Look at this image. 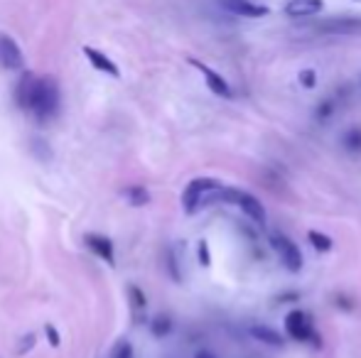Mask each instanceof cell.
Returning <instances> with one entry per match:
<instances>
[{
	"instance_id": "cell-9",
	"label": "cell",
	"mask_w": 361,
	"mask_h": 358,
	"mask_svg": "<svg viewBox=\"0 0 361 358\" xmlns=\"http://www.w3.org/2000/svg\"><path fill=\"white\" fill-rule=\"evenodd\" d=\"M190 64L202 72V77H204V82H207V87H209L212 94L221 96V98H231V87H228V82L221 77V74L214 72L212 67H207V64L200 62V59H190Z\"/></svg>"
},
{
	"instance_id": "cell-13",
	"label": "cell",
	"mask_w": 361,
	"mask_h": 358,
	"mask_svg": "<svg viewBox=\"0 0 361 358\" xmlns=\"http://www.w3.org/2000/svg\"><path fill=\"white\" fill-rule=\"evenodd\" d=\"M251 336L258 341H263V344H268V346H283L286 344V339H283L276 329H271V326H258V324L251 326Z\"/></svg>"
},
{
	"instance_id": "cell-23",
	"label": "cell",
	"mask_w": 361,
	"mask_h": 358,
	"mask_svg": "<svg viewBox=\"0 0 361 358\" xmlns=\"http://www.w3.org/2000/svg\"><path fill=\"white\" fill-rule=\"evenodd\" d=\"M130 300H135V307H138V309L145 307V295L138 290V287H130Z\"/></svg>"
},
{
	"instance_id": "cell-15",
	"label": "cell",
	"mask_w": 361,
	"mask_h": 358,
	"mask_svg": "<svg viewBox=\"0 0 361 358\" xmlns=\"http://www.w3.org/2000/svg\"><path fill=\"white\" fill-rule=\"evenodd\" d=\"M123 196L130 201L133 206H145L150 204V191L145 189V186H128V189H123Z\"/></svg>"
},
{
	"instance_id": "cell-11",
	"label": "cell",
	"mask_w": 361,
	"mask_h": 358,
	"mask_svg": "<svg viewBox=\"0 0 361 358\" xmlns=\"http://www.w3.org/2000/svg\"><path fill=\"white\" fill-rule=\"evenodd\" d=\"M84 54H86V59H89L91 67H94V69H99V72L109 74V77H116V79L121 77V69L116 67V62H114L111 57H106V54L101 52V49L84 47Z\"/></svg>"
},
{
	"instance_id": "cell-7",
	"label": "cell",
	"mask_w": 361,
	"mask_h": 358,
	"mask_svg": "<svg viewBox=\"0 0 361 358\" xmlns=\"http://www.w3.org/2000/svg\"><path fill=\"white\" fill-rule=\"evenodd\" d=\"M219 5H221L226 13L231 15H238V18H266V15H271V8L268 5H261V3H253V0H219Z\"/></svg>"
},
{
	"instance_id": "cell-25",
	"label": "cell",
	"mask_w": 361,
	"mask_h": 358,
	"mask_svg": "<svg viewBox=\"0 0 361 358\" xmlns=\"http://www.w3.org/2000/svg\"><path fill=\"white\" fill-rule=\"evenodd\" d=\"M195 358H216V356L212 354V351H200V354H197Z\"/></svg>"
},
{
	"instance_id": "cell-24",
	"label": "cell",
	"mask_w": 361,
	"mask_h": 358,
	"mask_svg": "<svg viewBox=\"0 0 361 358\" xmlns=\"http://www.w3.org/2000/svg\"><path fill=\"white\" fill-rule=\"evenodd\" d=\"M44 331H47V339H49V344H52V346H59V331L54 329L52 324H47V326H44Z\"/></svg>"
},
{
	"instance_id": "cell-14",
	"label": "cell",
	"mask_w": 361,
	"mask_h": 358,
	"mask_svg": "<svg viewBox=\"0 0 361 358\" xmlns=\"http://www.w3.org/2000/svg\"><path fill=\"white\" fill-rule=\"evenodd\" d=\"M307 241L312 243L314 250H319V253H329V250L334 248V241L329 238L327 234H322V231H310L307 234Z\"/></svg>"
},
{
	"instance_id": "cell-19",
	"label": "cell",
	"mask_w": 361,
	"mask_h": 358,
	"mask_svg": "<svg viewBox=\"0 0 361 358\" xmlns=\"http://www.w3.org/2000/svg\"><path fill=\"white\" fill-rule=\"evenodd\" d=\"M298 79H300V87H305V89L317 87V74H314V69H302Z\"/></svg>"
},
{
	"instance_id": "cell-6",
	"label": "cell",
	"mask_w": 361,
	"mask_h": 358,
	"mask_svg": "<svg viewBox=\"0 0 361 358\" xmlns=\"http://www.w3.org/2000/svg\"><path fill=\"white\" fill-rule=\"evenodd\" d=\"M0 67L8 69V72H18V69L25 67L23 49H20V44L5 32H0Z\"/></svg>"
},
{
	"instance_id": "cell-18",
	"label": "cell",
	"mask_w": 361,
	"mask_h": 358,
	"mask_svg": "<svg viewBox=\"0 0 361 358\" xmlns=\"http://www.w3.org/2000/svg\"><path fill=\"white\" fill-rule=\"evenodd\" d=\"M111 358H135L133 346H130L128 341H118V344L114 346V351H111Z\"/></svg>"
},
{
	"instance_id": "cell-4",
	"label": "cell",
	"mask_w": 361,
	"mask_h": 358,
	"mask_svg": "<svg viewBox=\"0 0 361 358\" xmlns=\"http://www.w3.org/2000/svg\"><path fill=\"white\" fill-rule=\"evenodd\" d=\"M271 245L288 272L302 270V253H300L298 243H295L293 238H288L286 234H271Z\"/></svg>"
},
{
	"instance_id": "cell-20",
	"label": "cell",
	"mask_w": 361,
	"mask_h": 358,
	"mask_svg": "<svg viewBox=\"0 0 361 358\" xmlns=\"http://www.w3.org/2000/svg\"><path fill=\"white\" fill-rule=\"evenodd\" d=\"M200 263L204 265V268H209L212 265V255H209V245H207V241H200Z\"/></svg>"
},
{
	"instance_id": "cell-10",
	"label": "cell",
	"mask_w": 361,
	"mask_h": 358,
	"mask_svg": "<svg viewBox=\"0 0 361 358\" xmlns=\"http://www.w3.org/2000/svg\"><path fill=\"white\" fill-rule=\"evenodd\" d=\"M283 10L288 18H312L324 10V0H288Z\"/></svg>"
},
{
	"instance_id": "cell-21",
	"label": "cell",
	"mask_w": 361,
	"mask_h": 358,
	"mask_svg": "<svg viewBox=\"0 0 361 358\" xmlns=\"http://www.w3.org/2000/svg\"><path fill=\"white\" fill-rule=\"evenodd\" d=\"M332 113H334V103H332V101H322V103H319V108H317V118L319 120H327Z\"/></svg>"
},
{
	"instance_id": "cell-17",
	"label": "cell",
	"mask_w": 361,
	"mask_h": 358,
	"mask_svg": "<svg viewBox=\"0 0 361 358\" xmlns=\"http://www.w3.org/2000/svg\"><path fill=\"white\" fill-rule=\"evenodd\" d=\"M150 329H152V334H155V336H167L172 331L170 317H155V319H152V324H150Z\"/></svg>"
},
{
	"instance_id": "cell-3",
	"label": "cell",
	"mask_w": 361,
	"mask_h": 358,
	"mask_svg": "<svg viewBox=\"0 0 361 358\" xmlns=\"http://www.w3.org/2000/svg\"><path fill=\"white\" fill-rule=\"evenodd\" d=\"M224 204H233L238 206V209L243 211V214L248 216V219L253 221V224L258 226H266V209H263V204L256 199L253 194H248V191H241V189H231V186H226V199H224Z\"/></svg>"
},
{
	"instance_id": "cell-2",
	"label": "cell",
	"mask_w": 361,
	"mask_h": 358,
	"mask_svg": "<svg viewBox=\"0 0 361 358\" xmlns=\"http://www.w3.org/2000/svg\"><path fill=\"white\" fill-rule=\"evenodd\" d=\"M224 199H226V186L221 181L212 177H200L187 184L185 194H182V206H185L187 214H197L204 206L219 204Z\"/></svg>"
},
{
	"instance_id": "cell-22",
	"label": "cell",
	"mask_w": 361,
	"mask_h": 358,
	"mask_svg": "<svg viewBox=\"0 0 361 358\" xmlns=\"http://www.w3.org/2000/svg\"><path fill=\"white\" fill-rule=\"evenodd\" d=\"M35 341H37V339H35V334H25V336H23V341H20V346H18V354H20V356L27 354V351L35 346Z\"/></svg>"
},
{
	"instance_id": "cell-1",
	"label": "cell",
	"mask_w": 361,
	"mask_h": 358,
	"mask_svg": "<svg viewBox=\"0 0 361 358\" xmlns=\"http://www.w3.org/2000/svg\"><path fill=\"white\" fill-rule=\"evenodd\" d=\"M18 103L20 108L35 113L37 120H49L59 110V87L54 79L32 77L25 74L18 84Z\"/></svg>"
},
{
	"instance_id": "cell-26",
	"label": "cell",
	"mask_w": 361,
	"mask_h": 358,
	"mask_svg": "<svg viewBox=\"0 0 361 358\" xmlns=\"http://www.w3.org/2000/svg\"><path fill=\"white\" fill-rule=\"evenodd\" d=\"M354 3H361V0H354Z\"/></svg>"
},
{
	"instance_id": "cell-8",
	"label": "cell",
	"mask_w": 361,
	"mask_h": 358,
	"mask_svg": "<svg viewBox=\"0 0 361 358\" xmlns=\"http://www.w3.org/2000/svg\"><path fill=\"white\" fill-rule=\"evenodd\" d=\"M322 34H357L361 32V18H329L314 25Z\"/></svg>"
},
{
	"instance_id": "cell-16",
	"label": "cell",
	"mask_w": 361,
	"mask_h": 358,
	"mask_svg": "<svg viewBox=\"0 0 361 358\" xmlns=\"http://www.w3.org/2000/svg\"><path fill=\"white\" fill-rule=\"evenodd\" d=\"M342 145L349 150V153H361V128L359 125L349 128L347 133L342 135Z\"/></svg>"
},
{
	"instance_id": "cell-12",
	"label": "cell",
	"mask_w": 361,
	"mask_h": 358,
	"mask_svg": "<svg viewBox=\"0 0 361 358\" xmlns=\"http://www.w3.org/2000/svg\"><path fill=\"white\" fill-rule=\"evenodd\" d=\"M86 245L94 250L99 258H104L109 265H114L116 255H114V241L106 238V236H99V234H89L86 236Z\"/></svg>"
},
{
	"instance_id": "cell-5",
	"label": "cell",
	"mask_w": 361,
	"mask_h": 358,
	"mask_svg": "<svg viewBox=\"0 0 361 358\" xmlns=\"http://www.w3.org/2000/svg\"><path fill=\"white\" fill-rule=\"evenodd\" d=\"M286 334L293 341H312V336L317 334L312 326V317L305 309H293L286 317Z\"/></svg>"
}]
</instances>
